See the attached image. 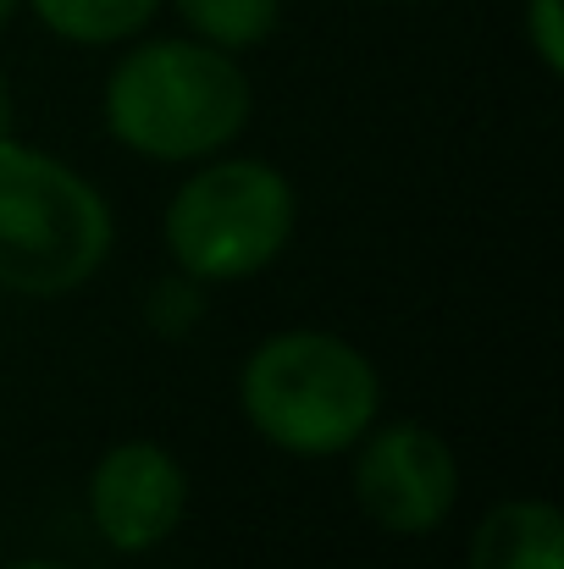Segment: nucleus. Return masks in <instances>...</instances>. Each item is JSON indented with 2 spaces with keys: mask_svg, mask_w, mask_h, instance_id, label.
Instances as JSON below:
<instances>
[{
  "mask_svg": "<svg viewBox=\"0 0 564 569\" xmlns=\"http://www.w3.org/2000/svg\"><path fill=\"white\" fill-rule=\"evenodd\" d=\"M255 111L232 50L205 39H150L106 78V128L150 161H205L227 150Z\"/></svg>",
  "mask_w": 564,
  "mask_h": 569,
  "instance_id": "nucleus-1",
  "label": "nucleus"
},
{
  "mask_svg": "<svg viewBox=\"0 0 564 569\" xmlns=\"http://www.w3.org/2000/svg\"><path fill=\"white\" fill-rule=\"evenodd\" d=\"M294 183L266 161H210L167 204V249L194 282L266 271L294 238Z\"/></svg>",
  "mask_w": 564,
  "mask_h": 569,
  "instance_id": "nucleus-4",
  "label": "nucleus"
},
{
  "mask_svg": "<svg viewBox=\"0 0 564 569\" xmlns=\"http://www.w3.org/2000/svg\"><path fill=\"white\" fill-rule=\"evenodd\" d=\"M17 6H22V0H0V28L11 22V11H17Z\"/></svg>",
  "mask_w": 564,
  "mask_h": 569,
  "instance_id": "nucleus-14",
  "label": "nucleus"
},
{
  "mask_svg": "<svg viewBox=\"0 0 564 569\" xmlns=\"http://www.w3.org/2000/svg\"><path fill=\"white\" fill-rule=\"evenodd\" d=\"M244 420L299 459H333L376 426L382 381L376 366L333 332H277L238 377Z\"/></svg>",
  "mask_w": 564,
  "mask_h": 569,
  "instance_id": "nucleus-2",
  "label": "nucleus"
},
{
  "mask_svg": "<svg viewBox=\"0 0 564 569\" xmlns=\"http://www.w3.org/2000/svg\"><path fill=\"white\" fill-rule=\"evenodd\" d=\"M465 569H564V520L548 498H509L471 531Z\"/></svg>",
  "mask_w": 564,
  "mask_h": 569,
  "instance_id": "nucleus-7",
  "label": "nucleus"
},
{
  "mask_svg": "<svg viewBox=\"0 0 564 569\" xmlns=\"http://www.w3.org/2000/svg\"><path fill=\"white\" fill-rule=\"evenodd\" d=\"M199 288H205V282H194V277L156 282V288H150V305H145L150 327L167 332V338H188V332L199 327V316H205V293H199Z\"/></svg>",
  "mask_w": 564,
  "mask_h": 569,
  "instance_id": "nucleus-10",
  "label": "nucleus"
},
{
  "mask_svg": "<svg viewBox=\"0 0 564 569\" xmlns=\"http://www.w3.org/2000/svg\"><path fill=\"white\" fill-rule=\"evenodd\" d=\"M117 221L106 193L44 150L0 139V288L61 299L111 254Z\"/></svg>",
  "mask_w": 564,
  "mask_h": 569,
  "instance_id": "nucleus-3",
  "label": "nucleus"
},
{
  "mask_svg": "<svg viewBox=\"0 0 564 569\" xmlns=\"http://www.w3.org/2000/svg\"><path fill=\"white\" fill-rule=\"evenodd\" d=\"M6 569H67V565H50V559H22V565H6Z\"/></svg>",
  "mask_w": 564,
  "mask_h": 569,
  "instance_id": "nucleus-13",
  "label": "nucleus"
},
{
  "mask_svg": "<svg viewBox=\"0 0 564 569\" xmlns=\"http://www.w3.org/2000/svg\"><path fill=\"white\" fill-rule=\"evenodd\" d=\"M355 459V498L372 515V526L393 537H426L454 515L459 498V465L448 442L415 420H387L360 437Z\"/></svg>",
  "mask_w": 564,
  "mask_h": 569,
  "instance_id": "nucleus-5",
  "label": "nucleus"
},
{
  "mask_svg": "<svg viewBox=\"0 0 564 569\" xmlns=\"http://www.w3.org/2000/svg\"><path fill=\"white\" fill-rule=\"evenodd\" d=\"M161 0H33V17L72 44H122L150 28Z\"/></svg>",
  "mask_w": 564,
  "mask_h": 569,
  "instance_id": "nucleus-8",
  "label": "nucleus"
},
{
  "mask_svg": "<svg viewBox=\"0 0 564 569\" xmlns=\"http://www.w3.org/2000/svg\"><path fill=\"white\" fill-rule=\"evenodd\" d=\"M188 509L184 465L161 442H117L89 476V520L117 553L161 548Z\"/></svg>",
  "mask_w": 564,
  "mask_h": 569,
  "instance_id": "nucleus-6",
  "label": "nucleus"
},
{
  "mask_svg": "<svg viewBox=\"0 0 564 569\" xmlns=\"http://www.w3.org/2000/svg\"><path fill=\"white\" fill-rule=\"evenodd\" d=\"M0 139H11V89L0 78Z\"/></svg>",
  "mask_w": 564,
  "mask_h": 569,
  "instance_id": "nucleus-12",
  "label": "nucleus"
},
{
  "mask_svg": "<svg viewBox=\"0 0 564 569\" xmlns=\"http://www.w3.org/2000/svg\"><path fill=\"white\" fill-rule=\"evenodd\" d=\"M526 39L548 72H564V6L560 0H526Z\"/></svg>",
  "mask_w": 564,
  "mask_h": 569,
  "instance_id": "nucleus-11",
  "label": "nucleus"
},
{
  "mask_svg": "<svg viewBox=\"0 0 564 569\" xmlns=\"http://www.w3.org/2000/svg\"><path fill=\"white\" fill-rule=\"evenodd\" d=\"M178 17L188 28L216 44V50H249V44H266L277 17H283V0H172Z\"/></svg>",
  "mask_w": 564,
  "mask_h": 569,
  "instance_id": "nucleus-9",
  "label": "nucleus"
}]
</instances>
